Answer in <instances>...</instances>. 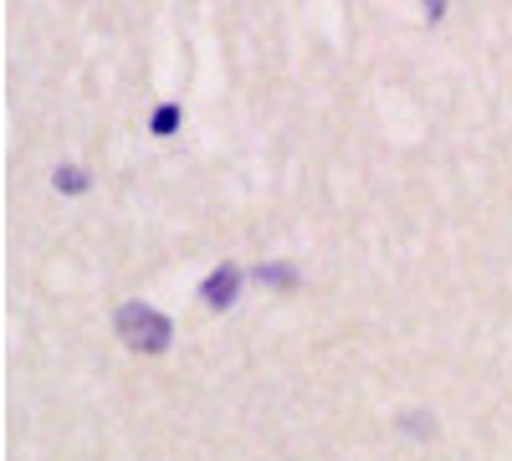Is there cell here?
<instances>
[{"instance_id":"6da1fadb","label":"cell","mask_w":512,"mask_h":461,"mask_svg":"<svg viewBox=\"0 0 512 461\" xmlns=\"http://www.w3.org/2000/svg\"><path fill=\"white\" fill-rule=\"evenodd\" d=\"M118 333H123V344L128 349H144V354H159V349H169V318L164 313H154V308H144V303H123L118 308Z\"/></svg>"},{"instance_id":"7a4b0ae2","label":"cell","mask_w":512,"mask_h":461,"mask_svg":"<svg viewBox=\"0 0 512 461\" xmlns=\"http://www.w3.org/2000/svg\"><path fill=\"white\" fill-rule=\"evenodd\" d=\"M236 287H241V272L236 267H216V272L205 277V303L210 308H226L236 298Z\"/></svg>"},{"instance_id":"3957f363","label":"cell","mask_w":512,"mask_h":461,"mask_svg":"<svg viewBox=\"0 0 512 461\" xmlns=\"http://www.w3.org/2000/svg\"><path fill=\"white\" fill-rule=\"evenodd\" d=\"M57 190H72V195L88 190V175H82L77 164H67V170H57Z\"/></svg>"},{"instance_id":"277c9868","label":"cell","mask_w":512,"mask_h":461,"mask_svg":"<svg viewBox=\"0 0 512 461\" xmlns=\"http://www.w3.org/2000/svg\"><path fill=\"white\" fill-rule=\"evenodd\" d=\"M256 277H262V282H277V287H292V282H297V272H292V267H262Z\"/></svg>"},{"instance_id":"5b68a950","label":"cell","mask_w":512,"mask_h":461,"mask_svg":"<svg viewBox=\"0 0 512 461\" xmlns=\"http://www.w3.org/2000/svg\"><path fill=\"white\" fill-rule=\"evenodd\" d=\"M175 118H180L175 108H159V118H154V129H159V134H169V129H175Z\"/></svg>"}]
</instances>
